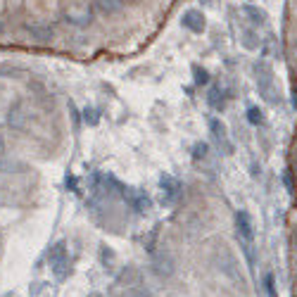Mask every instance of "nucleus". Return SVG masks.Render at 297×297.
Instances as JSON below:
<instances>
[{"label":"nucleus","mask_w":297,"mask_h":297,"mask_svg":"<svg viewBox=\"0 0 297 297\" xmlns=\"http://www.w3.org/2000/svg\"><path fill=\"white\" fill-rule=\"evenodd\" d=\"M48 259H50V269H53V273L57 276V278H65L69 271V255H67V247H65V243H57L50 250V255H48Z\"/></svg>","instance_id":"obj_1"},{"label":"nucleus","mask_w":297,"mask_h":297,"mask_svg":"<svg viewBox=\"0 0 297 297\" xmlns=\"http://www.w3.org/2000/svg\"><path fill=\"white\" fill-rule=\"evenodd\" d=\"M181 24L188 29V31H193V33H202L204 29H207V22H204L202 10H195V7H190V10H186V12H183V17H181Z\"/></svg>","instance_id":"obj_2"},{"label":"nucleus","mask_w":297,"mask_h":297,"mask_svg":"<svg viewBox=\"0 0 297 297\" xmlns=\"http://www.w3.org/2000/svg\"><path fill=\"white\" fill-rule=\"evenodd\" d=\"M235 229H238V238H240L245 245L252 243V238H255V226H252V219H250V214H247V212H243V209L235 214Z\"/></svg>","instance_id":"obj_3"},{"label":"nucleus","mask_w":297,"mask_h":297,"mask_svg":"<svg viewBox=\"0 0 297 297\" xmlns=\"http://www.w3.org/2000/svg\"><path fill=\"white\" fill-rule=\"evenodd\" d=\"M160 186H162V202L164 204H171L178 198V190H181V183L176 181L174 176L164 174L162 178H160Z\"/></svg>","instance_id":"obj_4"},{"label":"nucleus","mask_w":297,"mask_h":297,"mask_svg":"<svg viewBox=\"0 0 297 297\" xmlns=\"http://www.w3.org/2000/svg\"><path fill=\"white\" fill-rule=\"evenodd\" d=\"M209 131H212V138H214L219 145H224L226 150H231L229 135H226V126L219 122V119H209Z\"/></svg>","instance_id":"obj_5"},{"label":"nucleus","mask_w":297,"mask_h":297,"mask_svg":"<svg viewBox=\"0 0 297 297\" xmlns=\"http://www.w3.org/2000/svg\"><path fill=\"white\" fill-rule=\"evenodd\" d=\"M243 12L250 17V22L252 24H257V27H264L266 24V19H269V14H266V10H262V7H257V5H243Z\"/></svg>","instance_id":"obj_6"},{"label":"nucleus","mask_w":297,"mask_h":297,"mask_svg":"<svg viewBox=\"0 0 297 297\" xmlns=\"http://www.w3.org/2000/svg\"><path fill=\"white\" fill-rule=\"evenodd\" d=\"M207 102H209V107L212 109H224V91L219 88V86H214L212 91H209V95H207Z\"/></svg>","instance_id":"obj_7"},{"label":"nucleus","mask_w":297,"mask_h":297,"mask_svg":"<svg viewBox=\"0 0 297 297\" xmlns=\"http://www.w3.org/2000/svg\"><path fill=\"white\" fill-rule=\"evenodd\" d=\"M193 74H195V83H198V86L209 83V74H207V69H202L200 65H193Z\"/></svg>","instance_id":"obj_8"},{"label":"nucleus","mask_w":297,"mask_h":297,"mask_svg":"<svg viewBox=\"0 0 297 297\" xmlns=\"http://www.w3.org/2000/svg\"><path fill=\"white\" fill-rule=\"evenodd\" d=\"M247 119H250V124L259 126V124H264V114H262V109L259 107H250L247 109Z\"/></svg>","instance_id":"obj_9"},{"label":"nucleus","mask_w":297,"mask_h":297,"mask_svg":"<svg viewBox=\"0 0 297 297\" xmlns=\"http://www.w3.org/2000/svg\"><path fill=\"white\" fill-rule=\"evenodd\" d=\"M98 7H100L102 12H114V10H119V5L112 2V0H98Z\"/></svg>","instance_id":"obj_10"},{"label":"nucleus","mask_w":297,"mask_h":297,"mask_svg":"<svg viewBox=\"0 0 297 297\" xmlns=\"http://www.w3.org/2000/svg\"><path fill=\"white\" fill-rule=\"evenodd\" d=\"M264 288H266L269 297H278V293H276V283H273V276H271V273L264 278Z\"/></svg>","instance_id":"obj_11"},{"label":"nucleus","mask_w":297,"mask_h":297,"mask_svg":"<svg viewBox=\"0 0 297 297\" xmlns=\"http://www.w3.org/2000/svg\"><path fill=\"white\" fill-rule=\"evenodd\" d=\"M193 150H195V152H193V157H195V160H200V157H204V155H207V145H204V143H198Z\"/></svg>","instance_id":"obj_12"},{"label":"nucleus","mask_w":297,"mask_h":297,"mask_svg":"<svg viewBox=\"0 0 297 297\" xmlns=\"http://www.w3.org/2000/svg\"><path fill=\"white\" fill-rule=\"evenodd\" d=\"M202 2H212V0H202Z\"/></svg>","instance_id":"obj_13"},{"label":"nucleus","mask_w":297,"mask_h":297,"mask_svg":"<svg viewBox=\"0 0 297 297\" xmlns=\"http://www.w3.org/2000/svg\"><path fill=\"white\" fill-rule=\"evenodd\" d=\"M93 297H100V295H93Z\"/></svg>","instance_id":"obj_14"}]
</instances>
